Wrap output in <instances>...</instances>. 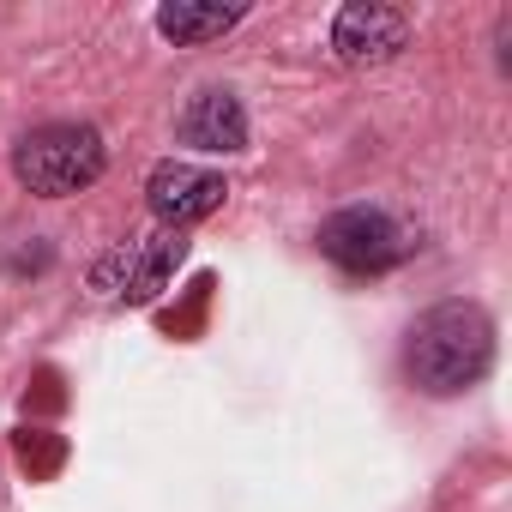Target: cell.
<instances>
[{"instance_id": "6da1fadb", "label": "cell", "mask_w": 512, "mask_h": 512, "mask_svg": "<svg viewBox=\"0 0 512 512\" xmlns=\"http://www.w3.org/2000/svg\"><path fill=\"white\" fill-rule=\"evenodd\" d=\"M410 380L434 398H452L464 386H476L494 362V320L476 308V302H440L416 320L410 332Z\"/></svg>"}, {"instance_id": "7a4b0ae2", "label": "cell", "mask_w": 512, "mask_h": 512, "mask_svg": "<svg viewBox=\"0 0 512 512\" xmlns=\"http://www.w3.org/2000/svg\"><path fill=\"white\" fill-rule=\"evenodd\" d=\"M109 151H103V133L97 127H79V121H55V127H37L19 139L13 151V175L43 193V199H67V193H85L97 175H103Z\"/></svg>"}, {"instance_id": "3957f363", "label": "cell", "mask_w": 512, "mask_h": 512, "mask_svg": "<svg viewBox=\"0 0 512 512\" xmlns=\"http://www.w3.org/2000/svg\"><path fill=\"white\" fill-rule=\"evenodd\" d=\"M181 253H187L181 229H151V235L103 253V260L91 266V290L103 302H151L169 284V272L181 266Z\"/></svg>"}, {"instance_id": "277c9868", "label": "cell", "mask_w": 512, "mask_h": 512, "mask_svg": "<svg viewBox=\"0 0 512 512\" xmlns=\"http://www.w3.org/2000/svg\"><path fill=\"white\" fill-rule=\"evenodd\" d=\"M320 253L338 260L344 272H386L410 253V229L380 205H350L320 223Z\"/></svg>"}, {"instance_id": "5b68a950", "label": "cell", "mask_w": 512, "mask_h": 512, "mask_svg": "<svg viewBox=\"0 0 512 512\" xmlns=\"http://www.w3.org/2000/svg\"><path fill=\"white\" fill-rule=\"evenodd\" d=\"M145 199H151V211L163 217V229H181V223L211 217V211L229 199V181H223L217 169H199V163H175V157H169V163L151 169Z\"/></svg>"}, {"instance_id": "8992f818", "label": "cell", "mask_w": 512, "mask_h": 512, "mask_svg": "<svg viewBox=\"0 0 512 512\" xmlns=\"http://www.w3.org/2000/svg\"><path fill=\"white\" fill-rule=\"evenodd\" d=\"M410 43V19L398 7H380V0H350V7L332 19V49L350 67H380Z\"/></svg>"}, {"instance_id": "52a82bcc", "label": "cell", "mask_w": 512, "mask_h": 512, "mask_svg": "<svg viewBox=\"0 0 512 512\" xmlns=\"http://www.w3.org/2000/svg\"><path fill=\"white\" fill-rule=\"evenodd\" d=\"M181 139L193 151H211V157H235L247 151V115L229 91H199L187 109H181Z\"/></svg>"}, {"instance_id": "ba28073f", "label": "cell", "mask_w": 512, "mask_h": 512, "mask_svg": "<svg viewBox=\"0 0 512 512\" xmlns=\"http://www.w3.org/2000/svg\"><path fill=\"white\" fill-rule=\"evenodd\" d=\"M235 25H241V7H199V0H175V7L157 13V31H163L169 43H181V49L211 43V37L235 31Z\"/></svg>"}]
</instances>
